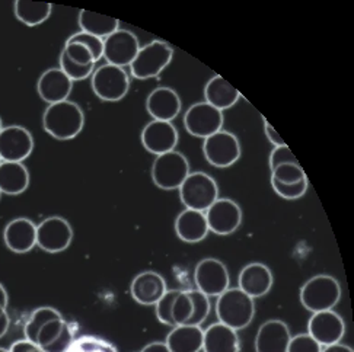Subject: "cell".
Masks as SVG:
<instances>
[{
    "instance_id": "6da1fadb",
    "label": "cell",
    "mask_w": 354,
    "mask_h": 352,
    "mask_svg": "<svg viewBox=\"0 0 354 352\" xmlns=\"http://www.w3.org/2000/svg\"><path fill=\"white\" fill-rule=\"evenodd\" d=\"M43 127L54 139L72 140L85 127L84 110L69 99L48 105L43 114Z\"/></svg>"
},
{
    "instance_id": "7a4b0ae2",
    "label": "cell",
    "mask_w": 354,
    "mask_h": 352,
    "mask_svg": "<svg viewBox=\"0 0 354 352\" xmlns=\"http://www.w3.org/2000/svg\"><path fill=\"white\" fill-rule=\"evenodd\" d=\"M216 315L221 323L241 331L250 326L255 316V303L248 294L241 289H227L223 294L217 297Z\"/></svg>"
},
{
    "instance_id": "3957f363",
    "label": "cell",
    "mask_w": 354,
    "mask_h": 352,
    "mask_svg": "<svg viewBox=\"0 0 354 352\" xmlns=\"http://www.w3.org/2000/svg\"><path fill=\"white\" fill-rule=\"evenodd\" d=\"M299 297L302 306L310 313L333 310L342 300V286L334 277L321 274L304 284Z\"/></svg>"
},
{
    "instance_id": "277c9868",
    "label": "cell",
    "mask_w": 354,
    "mask_h": 352,
    "mask_svg": "<svg viewBox=\"0 0 354 352\" xmlns=\"http://www.w3.org/2000/svg\"><path fill=\"white\" fill-rule=\"evenodd\" d=\"M174 57V50L160 39H153L140 47L138 56L130 64V73L134 79H152L158 77L167 69Z\"/></svg>"
},
{
    "instance_id": "5b68a950",
    "label": "cell",
    "mask_w": 354,
    "mask_h": 352,
    "mask_svg": "<svg viewBox=\"0 0 354 352\" xmlns=\"http://www.w3.org/2000/svg\"><path fill=\"white\" fill-rule=\"evenodd\" d=\"M178 191L185 208L203 213L219 198V186L206 172L189 173Z\"/></svg>"
},
{
    "instance_id": "8992f818",
    "label": "cell",
    "mask_w": 354,
    "mask_h": 352,
    "mask_svg": "<svg viewBox=\"0 0 354 352\" xmlns=\"http://www.w3.org/2000/svg\"><path fill=\"white\" fill-rule=\"evenodd\" d=\"M152 181L163 191H175L180 189L187 179L189 172V164L187 157L180 152H169L156 156L152 165Z\"/></svg>"
},
{
    "instance_id": "52a82bcc",
    "label": "cell",
    "mask_w": 354,
    "mask_h": 352,
    "mask_svg": "<svg viewBox=\"0 0 354 352\" xmlns=\"http://www.w3.org/2000/svg\"><path fill=\"white\" fill-rule=\"evenodd\" d=\"M92 90L101 101L117 102L126 98L130 89V77L122 67L104 64L92 73Z\"/></svg>"
},
{
    "instance_id": "ba28073f",
    "label": "cell",
    "mask_w": 354,
    "mask_h": 352,
    "mask_svg": "<svg viewBox=\"0 0 354 352\" xmlns=\"http://www.w3.org/2000/svg\"><path fill=\"white\" fill-rule=\"evenodd\" d=\"M203 153L212 166L230 168L241 157V143L234 133L221 130L204 139Z\"/></svg>"
},
{
    "instance_id": "9c48e42d",
    "label": "cell",
    "mask_w": 354,
    "mask_h": 352,
    "mask_svg": "<svg viewBox=\"0 0 354 352\" xmlns=\"http://www.w3.org/2000/svg\"><path fill=\"white\" fill-rule=\"evenodd\" d=\"M73 240L71 223L59 215H53L37 226V246L48 253H59L69 249Z\"/></svg>"
},
{
    "instance_id": "30bf717a",
    "label": "cell",
    "mask_w": 354,
    "mask_h": 352,
    "mask_svg": "<svg viewBox=\"0 0 354 352\" xmlns=\"http://www.w3.org/2000/svg\"><path fill=\"white\" fill-rule=\"evenodd\" d=\"M223 113L207 102H197L187 110L184 126L187 131L198 139H207L223 127Z\"/></svg>"
},
{
    "instance_id": "8fae6325",
    "label": "cell",
    "mask_w": 354,
    "mask_h": 352,
    "mask_svg": "<svg viewBox=\"0 0 354 352\" xmlns=\"http://www.w3.org/2000/svg\"><path fill=\"white\" fill-rule=\"evenodd\" d=\"M194 281L197 290L210 299V297H219L229 289L230 277L226 265L222 261L206 258L197 264Z\"/></svg>"
},
{
    "instance_id": "7c38bea8",
    "label": "cell",
    "mask_w": 354,
    "mask_h": 352,
    "mask_svg": "<svg viewBox=\"0 0 354 352\" xmlns=\"http://www.w3.org/2000/svg\"><path fill=\"white\" fill-rule=\"evenodd\" d=\"M204 214L210 232L219 236L232 235L242 223V210L230 198H217Z\"/></svg>"
},
{
    "instance_id": "4fadbf2b",
    "label": "cell",
    "mask_w": 354,
    "mask_h": 352,
    "mask_svg": "<svg viewBox=\"0 0 354 352\" xmlns=\"http://www.w3.org/2000/svg\"><path fill=\"white\" fill-rule=\"evenodd\" d=\"M34 150L32 134L21 126L3 127L0 133V159L2 162L22 164Z\"/></svg>"
},
{
    "instance_id": "5bb4252c",
    "label": "cell",
    "mask_w": 354,
    "mask_h": 352,
    "mask_svg": "<svg viewBox=\"0 0 354 352\" xmlns=\"http://www.w3.org/2000/svg\"><path fill=\"white\" fill-rule=\"evenodd\" d=\"M308 333L321 346H330L342 342L346 333V323L334 310L318 311V313H312L309 319Z\"/></svg>"
},
{
    "instance_id": "9a60e30c",
    "label": "cell",
    "mask_w": 354,
    "mask_h": 352,
    "mask_svg": "<svg viewBox=\"0 0 354 352\" xmlns=\"http://www.w3.org/2000/svg\"><path fill=\"white\" fill-rule=\"evenodd\" d=\"M140 140L149 153L160 156L175 150L180 140V134L172 123L152 119L142 130Z\"/></svg>"
},
{
    "instance_id": "2e32d148",
    "label": "cell",
    "mask_w": 354,
    "mask_h": 352,
    "mask_svg": "<svg viewBox=\"0 0 354 352\" xmlns=\"http://www.w3.org/2000/svg\"><path fill=\"white\" fill-rule=\"evenodd\" d=\"M140 50L139 38L127 30H118L104 39V59L117 67L130 66Z\"/></svg>"
},
{
    "instance_id": "e0dca14e",
    "label": "cell",
    "mask_w": 354,
    "mask_h": 352,
    "mask_svg": "<svg viewBox=\"0 0 354 352\" xmlns=\"http://www.w3.org/2000/svg\"><path fill=\"white\" fill-rule=\"evenodd\" d=\"M168 291L167 281L155 271H143L130 284V294L142 306H155Z\"/></svg>"
},
{
    "instance_id": "ac0fdd59",
    "label": "cell",
    "mask_w": 354,
    "mask_h": 352,
    "mask_svg": "<svg viewBox=\"0 0 354 352\" xmlns=\"http://www.w3.org/2000/svg\"><path fill=\"white\" fill-rule=\"evenodd\" d=\"M290 329L280 319L264 322L255 336V352H288Z\"/></svg>"
},
{
    "instance_id": "d6986e66",
    "label": "cell",
    "mask_w": 354,
    "mask_h": 352,
    "mask_svg": "<svg viewBox=\"0 0 354 352\" xmlns=\"http://www.w3.org/2000/svg\"><path fill=\"white\" fill-rule=\"evenodd\" d=\"M181 98L169 86H159L153 89L146 99V110L153 119L167 121L171 123L172 119L178 117L181 111Z\"/></svg>"
},
{
    "instance_id": "ffe728a7",
    "label": "cell",
    "mask_w": 354,
    "mask_h": 352,
    "mask_svg": "<svg viewBox=\"0 0 354 352\" xmlns=\"http://www.w3.org/2000/svg\"><path fill=\"white\" fill-rule=\"evenodd\" d=\"M3 242L13 253L31 252L37 246V224L26 217L13 219L3 230Z\"/></svg>"
},
{
    "instance_id": "44dd1931",
    "label": "cell",
    "mask_w": 354,
    "mask_h": 352,
    "mask_svg": "<svg viewBox=\"0 0 354 352\" xmlns=\"http://www.w3.org/2000/svg\"><path fill=\"white\" fill-rule=\"evenodd\" d=\"M72 89L73 82L63 73L60 67L46 70L37 82V92L39 98L48 105L69 99Z\"/></svg>"
},
{
    "instance_id": "7402d4cb",
    "label": "cell",
    "mask_w": 354,
    "mask_h": 352,
    "mask_svg": "<svg viewBox=\"0 0 354 352\" xmlns=\"http://www.w3.org/2000/svg\"><path fill=\"white\" fill-rule=\"evenodd\" d=\"M239 287L245 294H248L251 299H260L270 293L273 287V274L271 269L261 264L252 262L243 266L238 278Z\"/></svg>"
},
{
    "instance_id": "603a6c76",
    "label": "cell",
    "mask_w": 354,
    "mask_h": 352,
    "mask_svg": "<svg viewBox=\"0 0 354 352\" xmlns=\"http://www.w3.org/2000/svg\"><path fill=\"white\" fill-rule=\"evenodd\" d=\"M209 226L203 211L185 208L175 220V233L183 242L197 243L207 237Z\"/></svg>"
},
{
    "instance_id": "cb8c5ba5",
    "label": "cell",
    "mask_w": 354,
    "mask_h": 352,
    "mask_svg": "<svg viewBox=\"0 0 354 352\" xmlns=\"http://www.w3.org/2000/svg\"><path fill=\"white\" fill-rule=\"evenodd\" d=\"M204 352H239L241 341L238 332L226 324L217 322L204 331L203 336Z\"/></svg>"
},
{
    "instance_id": "d4e9b609",
    "label": "cell",
    "mask_w": 354,
    "mask_h": 352,
    "mask_svg": "<svg viewBox=\"0 0 354 352\" xmlns=\"http://www.w3.org/2000/svg\"><path fill=\"white\" fill-rule=\"evenodd\" d=\"M204 98H206L204 102H207L209 105L214 106L216 110L223 113L225 110L232 108L241 99V93L235 86L217 75L212 77L206 88H204Z\"/></svg>"
},
{
    "instance_id": "484cf974",
    "label": "cell",
    "mask_w": 354,
    "mask_h": 352,
    "mask_svg": "<svg viewBox=\"0 0 354 352\" xmlns=\"http://www.w3.org/2000/svg\"><path fill=\"white\" fill-rule=\"evenodd\" d=\"M204 331L201 326L181 324L175 326L167 336V346L171 352H200L203 351Z\"/></svg>"
},
{
    "instance_id": "4316f807",
    "label": "cell",
    "mask_w": 354,
    "mask_h": 352,
    "mask_svg": "<svg viewBox=\"0 0 354 352\" xmlns=\"http://www.w3.org/2000/svg\"><path fill=\"white\" fill-rule=\"evenodd\" d=\"M30 186V172L24 164L2 162L0 164V193L19 195Z\"/></svg>"
},
{
    "instance_id": "83f0119b",
    "label": "cell",
    "mask_w": 354,
    "mask_h": 352,
    "mask_svg": "<svg viewBox=\"0 0 354 352\" xmlns=\"http://www.w3.org/2000/svg\"><path fill=\"white\" fill-rule=\"evenodd\" d=\"M79 26L82 32L105 39L120 30V21L111 17L100 15V13H95L91 10H80Z\"/></svg>"
},
{
    "instance_id": "f1b7e54d",
    "label": "cell",
    "mask_w": 354,
    "mask_h": 352,
    "mask_svg": "<svg viewBox=\"0 0 354 352\" xmlns=\"http://www.w3.org/2000/svg\"><path fill=\"white\" fill-rule=\"evenodd\" d=\"M53 10L51 3L46 2H30V0H17L13 3V12L18 21H21L24 25L34 28L41 23H44Z\"/></svg>"
},
{
    "instance_id": "f546056e",
    "label": "cell",
    "mask_w": 354,
    "mask_h": 352,
    "mask_svg": "<svg viewBox=\"0 0 354 352\" xmlns=\"http://www.w3.org/2000/svg\"><path fill=\"white\" fill-rule=\"evenodd\" d=\"M60 316L62 315L56 309L47 307V306L38 307L37 310L32 311L28 322H26V324H25V329H24L25 340H28L37 345V336H38V332L41 331V328H43L44 324L48 323L50 320L60 317Z\"/></svg>"
},
{
    "instance_id": "4dcf8cb0",
    "label": "cell",
    "mask_w": 354,
    "mask_h": 352,
    "mask_svg": "<svg viewBox=\"0 0 354 352\" xmlns=\"http://www.w3.org/2000/svg\"><path fill=\"white\" fill-rule=\"evenodd\" d=\"M270 179L283 185H295L308 179V176L301 164H286L271 170Z\"/></svg>"
},
{
    "instance_id": "1f68e13d",
    "label": "cell",
    "mask_w": 354,
    "mask_h": 352,
    "mask_svg": "<svg viewBox=\"0 0 354 352\" xmlns=\"http://www.w3.org/2000/svg\"><path fill=\"white\" fill-rule=\"evenodd\" d=\"M189 297L193 300V315L189 317L187 324H193V326H201L206 322V319L210 315V299L207 295H204L198 290H188Z\"/></svg>"
},
{
    "instance_id": "d6a6232c",
    "label": "cell",
    "mask_w": 354,
    "mask_h": 352,
    "mask_svg": "<svg viewBox=\"0 0 354 352\" xmlns=\"http://www.w3.org/2000/svg\"><path fill=\"white\" fill-rule=\"evenodd\" d=\"M193 315V300L188 294V290H180L178 295L172 306V319L175 322V326H181L187 324L189 317Z\"/></svg>"
},
{
    "instance_id": "836d02e7",
    "label": "cell",
    "mask_w": 354,
    "mask_h": 352,
    "mask_svg": "<svg viewBox=\"0 0 354 352\" xmlns=\"http://www.w3.org/2000/svg\"><path fill=\"white\" fill-rule=\"evenodd\" d=\"M60 69L63 70V73L69 77L72 82H79V80L88 79L89 76H92V73L95 72V64H89V66H82L77 63H73L72 60L67 59L66 54L62 51L60 52Z\"/></svg>"
},
{
    "instance_id": "e575fe53",
    "label": "cell",
    "mask_w": 354,
    "mask_h": 352,
    "mask_svg": "<svg viewBox=\"0 0 354 352\" xmlns=\"http://www.w3.org/2000/svg\"><path fill=\"white\" fill-rule=\"evenodd\" d=\"M66 320L63 319V316L60 317H56L50 320L48 323H46L43 328H41V331L38 332V336H37V345L41 348V349H46L48 345H51L54 341L57 340L59 335L62 333L63 328L66 326Z\"/></svg>"
},
{
    "instance_id": "d590c367",
    "label": "cell",
    "mask_w": 354,
    "mask_h": 352,
    "mask_svg": "<svg viewBox=\"0 0 354 352\" xmlns=\"http://www.w3.org/2000/svg\"><path fill=\"white\" fill-rule=\"evenodd\" d=\"M66 43H77V44L85 46L91 51L95 63L100 61L104 57V39L102 38L79 31V32L71 35Z\"/></svg>"
},
{
    "instance_id": "8d00e7d4",
    "label": "cell",
    "mask_w": 354,
    "mask_h": 352,
    "mask_svg": "<svg viewBox=\"0 0 354 352\" xmlns=\"http://www.w3.org/2000/svg\"><path fill=\"white\" fill-rule=\"evenodd\" d=\"M178 293H180V290H168L165 294L162 295V299L155 304L158 320L171 328H175V322L172 319V306H174V302L176 299V295H178Z\"/></svg>"
},
{
    "instance_id": "74e56055",
    "label": "cell",
    "mask_w": 354,
    "mask_h": 352,
    "mask_svg": "<svg viewBox=\"0 0 354 352\" xmlns=\"http://www.w3.org/2000/svg\"><path fill=\"white\" fill-rule=\"evenodd\" d=\"M270 182H271V186H273V189H274V193L279 197H281L284 199H290V201L302 198L306 194L308 185H309L308 179L299 182V184H295V185H283V184H279V182L271 181V179H270Z\"/></svg>"
},
{
    "instance_id": "f35d334b",
    "label": "cell",
    "mask_w": 354,
    "mask_h": 352,
    "mask_svg": "<svg viewBox=\"0 0 354 352\" xmlns=\"http://www.w3.org/2000/svg\"><path fill=\"white\" fill-rule=\"evenodd\" d=\"M63 52L67 56V59L72 60L73 63L82 64V66H89V64H95L93 57L91 51L82 44L77 43H66Z\"/></svg>"
},
{
    "instance_id": "ab89813d",
    "label": "cell",
    "mask_w": 354,
    "mask_h": 352,
    "mask_svg": "<svg viewBox=\"0 0 354 352\" xmlns=\"http://www.w3.org/2000/svg\"><path fill=\"white\" fill-rule=\"evenodd\" d=\"M322 346L309 333H297L290 338L288 352H321Z\"/></svg>"
},
{
    "instance_id": "60d3db41",
    "label": "cell",
    "mask_w": 354,
    "mask_h": 352,
    "mask_svg": "<svg viewBox=\"0 0 354 352\" xmlns=\"http://www.w3.org/2000/svg\"><path fill=\"white\" fill-rule=\"evenodd\" d=\"M268 164H270V169L273 170L280 165H286V164H299L296 156L293 155V152L288 146H280V147H274L273 152L270 153V159H268Z\"/></svg>"
},
{
    "instance_id": "b9f144b4",
    "label": "cell",
    "mask_w": 354,
    "mask_h": 352,
    "mask_svg": "<svg viewBox=\"0 0 354 352\" xmlns=\"http://www.w3.org/2000/svg\"><path fill=\"white\" fill-rule=\"evenodd\" d=\"M72 344H73V331L71 324L66 323V326L63 328L57 340L43 351L44 352H67L72 346Z\"/></svg>"
},
{
    "instance_id": "7bdbcfd3",
    "label": "cell",
    "mask_w": 354,
    "mask_h": 352,
    "mask_svg": "<svg viewBox=\"0 0 354 352\" xmlns=\"http://www.w3.org/2000/svg\"><path fill=\"white\" fill-rule=\"evenodd\" d=\"M9 352H44V351L28 340H21L12 344V346L9 348Z\"/></svg>"
},
{
    "instance_id": "ee69618b",
    "label": "cell",
    "mask_w": 354,
    "mask_h": 352,
    "mask_svg": "<svg viewBox=\"0 0 354 352\" xmlns=\"http://www.w3.org/2000/svg\"><path fill=\"white\" fill-rule=\"evenodd\" d=\"M263 121H264V131H266V135H267V139H268L270 144H273L274 147L284 146L286 143H284V140L280 137L279 133H277L273 127L270 126V123H268V121H267L266 118H263Z\"/></svg>"
},
{
    "instance_id": "f6af8a7d",
    "label": "cell",
    "mask_w": 354,
    "mask_h": 352,
    "mask_svg": "<svg viewBox=\"0 0 354 352\" xmlns=\"http://www.w3.org/2000/svg\"><path fill=\"white\" fill-rule=\"evenodd\" d=\"M142 352H171L165 342H151L147 344Z\"/></svg>"
},
{
    "instance_id": "bcb514c9",
    "label": "cell",
    "mask_w": 354,
    "mask_h": 352,
    "mask_svg": "<svg viewBox=\"0 0 354 352\" xmlns=\"http://www.w3.org/2000/svg\"><path fill=\"white\" fill-rule=\"evenodd\" d=\"M321 352H354V351L351 346L338 342V344H334L330 346H322Z\"/></svg>"
},
{
    "instance_id": "7dc6e473",
    "label": "cell",
    "mask_w": 354,
    "mask_h": 352,
    "mask_svg": "<svg viewBox=\"0 0 354 352\" xmlns=\"http://www.w3.org/2000/svg\"><path fill=\"white\" fill-rule=\"evenodd\" d=\"M9 326H10V319H9V315L6 311L5 315L0 316V338H3L8 333Z\"/></svg>"
},
{
    "instance_id": "c3c4849f",
    "label": "cell",
    "mask_w": 354,
    "mask_h": 352,
    "mask_svg": "<svg viewBox=\"0 0 354 352\" xmlns=\"http://www.w3.org/2000/svg\"><path fill=\"white\" fill-rule=\"evenodd\" d=\"M8 303H9V297H8V291L6 289L3 287V284L0 282V306L3 307H8Z\"/></svg>"
},
{
    "instance_id": "681fc988",
    "label": "cell",
    "mask_w": 354,
    "mask_h": 352,
    "mask_svg": "<svg viewBox=\"0 0 354 352\" xmlns=\"http://www.w3.org/2000/svg\"><path fill=\"white\" fill-rule=\"evenodd\" d=\"M6 313V307H3V306H0V316L2 315H5Z\"/></svg>"
},
{
    "instance_id": "f907efd6",
    "label": "cell",
    "mask_w": 354,
    "mask_h": 352,
    "mask_svg": "<svg viewBox=\"0 0 354 352\" xmlns=\"http://www.w3.org/2000/svg\"><path fill=\"white\" fill-rule=\"evenodd\" d=\"M2 130H3V121L0 118V133H2Z\"/></svg>"
},
{
    "instance_id": "816d5d0a",
    "label": "cell",
    "mask_w": 354,
    "mask_h": 352,
    "mask_svg": "<svg viewBox=\"0 0 354 352\" xmlns=\"http://www.w3.org/2000/svg\"><path fill=\"white\" fill-rule=\"evenodd\" d=\"M0 352H9V349H5V348H0Z\"/></svg>"
},
{
    "instance_id": "f5cc1de1",
    "label": "cell",
    "mask_w": 354,
    "mask_h": 352,
    "mask_svg": "<svg viewBox=\"0 0 354 352\" xmlns=\"http://www.w3.org/2000/svg\"><path fill=\"white\" fill-rule=\"evenodd\" d=\"M0 164H2V159H0Z\"/></svg>"
},
{
    "instance_id": "db71d44e",
    "label": "cell",
    "mask_w": 354,
    "mask_h": 352,
    "mask_svg": "<svg viewBox=\"0 0 354 352\" xmlns=\"http://www.w3.org/2000/svg\"><path fill=\"white\" fill-rule=\"evenodd\" d=\"M0 197H2V193H0Z\"/></svg>"
}]
</instances>
